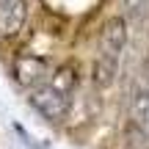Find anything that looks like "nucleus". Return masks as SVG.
Wrapping results in <instances>:
<instances>
[{
    "instance_id": "obj_4",
    "label": "nucleus",
    "mask_w": 149,
    "mask_h": 149,
    "mask_svg": "<svg viewBox=\"0 0 149 149\" xmlns=\"http://www.w3.org/2000/svg\"><path fill=\"white\" fill-rule=\"evenodd\" d=\"M127 119L133 127L149 130V77H138L127 94Z\"/></svg>"
},
{
    "instance_id": "obj_2",
    "label": "nucleus",
    "mask_w": 149,
    "mask_h": 149,
    "mask_svg": "<svg viewBox=\"0 0 149 149\" xmlns=\"http://www.w3.org/2000/svg\"><path fill=\"white\" fill-rule=\"evenodd\" d=\"M69 100H72L69 94L58 91L55 86H50V83L36 86V88L31 91V97H28L31 108L39 113V116H44L47 122H61V119L69 113Z\"/></svg>"
},
{
    "instance_id": "obj_5",
    "label": "nucleus",
    "mask_w": 149,
    "mask_h": 149,
    "mask_svg": "<svg viewBox=\"0 0 149 149\" xmlns=\"http://www.w3.org/2000/svg\"><path fill=\"white\" fill-rule=\"evenodd\" d=\"M28 19L25 0H0V36H17Z\"/></svg>"
},
{
    "instance_id": "obj_1",
    "label": "nucleus",
    "mask_w": 149,
    "mask_h": 149,
    "mask_svg": "<svg viewBox=\"0 0 149 149\" xmlns=\"http://www.w3.org/2000/svg\"><path fill=\"white\" fill-rule=\"evenodd\" d=\"M127 47V22L122 17H111L105 25L100 28V39H97V58H94V77L97 88H111L119 77L122 69V53Z\"/></svg>"
},
{
    "instance_id": "obj_7",
    "label": "nucleus",
    "mask_w": 149,
    "mask_h": 149,
    "mask_svg": "<svg viewBox=\"0 0 149 149\" xmlns=\"http://www.w3.org/2000/svg\"><path fill=\"white\" fill-rule=\"evenodd\" d=\"M124 8H127V14L133 19H141L149 8V0H124Z\"/></svg>"
},
{
    "instance_id": "obj_6",
    "label": "nucleus",
    "mask_w": 149,
    "mask_h": 149,
    "mask_svg": "<svg viewBox=\"0 0 149 149\" xmlns=\"http://www.w3.org/2000/svg\"><path fill=\"white\" fill-rule=\"evenodd\" d=\"M47 83H50V86H55L58 91H64V94H69V97H72L74 86H77V69H74L72 64H64V66H58V69L50 72Z\"/></svg>"
},
{
    "instance_id": "obj_3",
    "label": "nucleus",
    "mask_w": 149,
    "mask_h": 149,
    "mask_svg": "<svg viewBox=\"0 0 149 149\" xmlns=\"http://www.w3.org/2000/svg\"><path fill=\"white\" fill-rule=\"evenodd\" d=\"M14 80L22 86V88L33 91L36 86L47 83L50 77V64L44 58H39V55H19V58L14 61Z\"/></svg>"
}]
</instances>
